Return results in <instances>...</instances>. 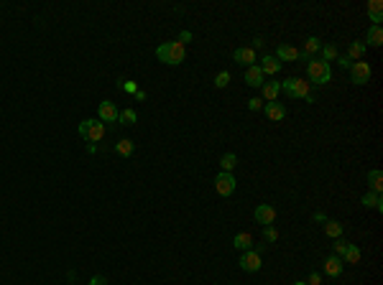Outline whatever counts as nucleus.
<instances>
[{
    "label": "nucleus",
    "mask_w": 383,
    "mask_h": 285,
    "mask_svg": "<svg viewBox=\"0 0 383 285\" xmlns=\"http://www.w3.org/2000/svg\"><path fill=\"white\" fill-rule=\"evenodd\" d=\"M184 56H186V51H184V46H181L179 41H166V44H161V46L156 49V59H158L161 64H169V67L181 64Z\"/></svg>",
    "instance_id": "nucleus-1"
},
{
    "label": "nucleus",
    "mask_w": 383,
    "mask_h": 285,
    "mask_svg": "<svg viewBox=\"0 0 383 285\" xmlns=\"http://www.w3.org/2000/svg\"><path fill=\"white\" fill-rule=\"evenodd\" d=\"M307 74H309V79L314 82V84H327L330 79H332V69H330V64L327 61H322V59H309V64H307Z\"/></svg>",
    "instance_id": "nucleus-2"
},
{
    "label": "nucleus",
    "mask_w": 383,
    "mask_h": 285,
    "mask_svg": "<svg viewBox=\"0 0 383 285\" xmlns=\"http://www.w3.org/2000/svg\"><path fill=\"white\" fill-rule=\"evenodd\" d=\"M281 89H286V94L294 97V100H307V97H312V94H309V82H304V79H299V77H289V79L281 84Z\"/></svg>",
    "instance_id": "nucleus-3"
},
{
    "label": "nucleus",
    "mask_w": 383,
    "mask_h": 285,
    "mask_svg": "<svg viewBox=\"0 0 383 285\" xmlns=\"http://www.w3.org/2000/svg\"><path fill=\"white\" fill-rule=\"evenodd\" d=\"M370 74H373V69H370V64L368 61H352V67H350V79H352V84H368L370 82Z\"/></svg>",
    "instance_id": "nucleus-4"
},
{
    "label": "nucleus",
    "mask_w": 383,
    "mask_h": 285,
    "mask_svg": "<svg viewBox=\"0 0 383 285\" xmlns=\"http://www.w3.org/2000/svg\"><path fill=\"white\" fill-rule=\"evenodd\" d=\"M235 186H238V181H235L233 173H225V171L217 173V178H215V191H217L220 196H230V194L235 191Z\"/></svg>",
    "instance_id": "nucleus-5"
},
{
    "label": "nucleus",
    "mask_w": 383,
    "mask_h": 285,
    "mask_svg": "<svg viewBox=\"0 0 383 285\" xmlns=\"http://www.w3.org/2000/svg\"><path fill=\"white\" fill-rule=\"evenodd\" d=\"M245 272H258L261 270V265H263V260H261V255L256 252V249H245L243 255H240V262H238Z\"/></svg>",
    "instance_id": "nucleus-6"
},
{
    "label": "nucleus",
    "mask_w": 383,
    "mask_h": 285,
    "mask_svg": "<svg viewBox=\"0 0 383 285\" xmlns=\"http://www.w3.org/2000/svg\"><path fill=\"white\" fill-rule=\"evenodd\" d=\"M253 216H256V221H258V224L271 227V224L276 221V209H273L271 204H258V206H256V211H253Z\"/></svg>",
    "instance_id": "nucleus-7"
},
{
    "label": "nucleus",
    "mask_w": 383,
    "mask_h": 285,
    "mask_svg": "<svg viewBox=\"0 0 383 285\" xmlns=\"http://www.w3.org/2000/svg\"><path fill=\"white\" fill-rule=\"evenodd\" d=\"M233 61L235 64H240V67H253L256 64V49H251V46H240V49H235V54H233Z\"/></svg>",
    "instance_id": "nucleus-8"
},
{
    "label": "nucleus",
    "mask_w": 383,
    "mask_h": 285,
    "mask_svg": "<svg viewBox=\"0 0 383 285\" xmlns=\"http://www.w3.org/2000/svg\"><path fill=\"white\" fill-rule=\"evenodd\" d=\"M118 107L113 105V102H100V107H97V115H100V122H118Z\"/></svg>",
    "instance_id": "nucleus-9"
},
{
    "label": "nucleus",
    "mask_w": 383,
    "mask_h": 285,
    "mask_svg": "<svg viewBox=\"0 0 383 285\" xmlns=\"http://www.w3.org/2000/svg\"><path fill=\"white\" fill-rule=\"evenodd\" d=\"M245 82H248V87H263L266 84V74L261 72L258 64H253V67L245 69Z\"/></svg>",
    "instance_id": "nucleus-10"
},
{
    "label": "nucleus",
    "mask_w": 383,
    "mask_h": 285,
    "mask_svg": "<svg viewBox=\"0 0 383 285\" xmlns=\"http://www.w3.org/2000/svg\"><path fill=\"white\" fill-rule=\"evenodd\" d=\"M276 59H279V61H299V59H302V51L294 49V46L281 44V46L276 49Z\"/></svg>",
    "instance_id": "nucleus-11"
},
{
    "label": "nucleus",
    "mask_w": 383,
    "mask_h": 285,
    "mask_svg": "<svg viewBox=\"0 0 383 285\" xmlns=\"http://www.w3.org/2000/svg\"><path fill=\"white\" fill-rule=\"evenodd\" d=\"M266 117L273 122H281L286 117V107L281 102H266Z\"/></svg>",
    "instance_id": "nucleus-12"
},
{
    "label": "nucleus",
    "mask_w": 383,
    "mask_h": 285,
    "mask_svg": "<svg viewBox=\"0 0 383 285\" xmlns=\"http://www.w3.org/2000/svg\"><path fill=\"white\" fill-rule=\"evenodd\" d=\"M360 257H363V255H360V247L347 242V247H345V252H342V257H340V260H342V265H358V262H360Z\"/></svg>",
    "instance_id": "nucleus-13"
},
{
    "label": "nucleus",
    "mask_w": 383,
    "mask_h": 285,
    "mask_svg": "<svg viewBox=\"0 0 383 285\" xmlns=\"http://www.w3.org/2000/svg\"><path fill=\"white\" fill-rule=\"evenodd\" d=\"M324 272H327L330 277H340V275H342V260H340L337 255H330V257L324 260Z\"/></svg>",
    "instance_id": "nucleus-14"
},
{
    "label": "nucleus",
    "mask_w": 383,
    "mask_h": 285,
    "mask_svg": "<svg viewBox=\"0 0 383 285\" xmlns=\"http://www.w3.org/2000/svg\"><path fill=\"white\" fill-rule=\"evenodd\" d=\"M319 49H322V41H319L317 36H309V39L304 41V51H302V59H304V61H309V59H312V56H314V54H317Z\"/></svg>",
    "instance_id": "nucleus-15"
},
{
    "label": "nucleus",
    "mask_w": 383,
    "mask_h": 285,
    "mask_svg": "<svg viewBox=\"0 0 383 285\" xmlns=\"http://www.w3.org/2000/svg\"><path fill=\"white\" fill-rule=\"evenodd\" d=\"M258 67H261V72H263V74H279V72H281V61H279L276 56H268V54L261 59V64H258Z\"/></svg>",
    "instance_id": "nucleus-16"
},
{
    "label": "nucleus",
    "mask_w": 383,
    "mask_h": 285,
    "mask_svg": "<svg viewBox=\"0 0 383 285\" xmlns=\"http://www.w3.org/2000/svg\"><path fill=\"white\" fill-rule=\"evenodd\" d=\"M102 135H105V122H100V120H90L87 140H90V143H100V140H102Z\"/></svg>",
    "instance_id": "nucleus-17"
},
{
    "label": "nucleus",
    "mask_w": 383,
    "mask_h": 285,
    "mask_svg": "<svg viewBox=\"0 0 383 285\" xmlns=\"http://www.w3.org/2000/svg\"><path fill=\"white\" fill-rule=\"evenodd\" d=\"M368 16H370L373 26H380V21H383V3L380 0H370L368 3Z\"/></svg>",
    "instance_id": "nucleus-18"
},
{
    "label": "nucleus",
    "mask_w": 383,
    "mask_h": 285,
    "mask_svg": "<svg viewBox=\"0 0 383 285\" xmlns=\"http://www.w3.org/2000/svg\"><path fill=\"white\" fill-rule=\"evenodd\" d=\"M368 183H370V191H373V194H380V191H383V173H380L378 168L368 171Z\"/></svg>",
    "instance_id": "nucleus-19"
},
{
    "label": "nucleus",
    "mask_w": 383,
    "mask_h": 285,
    "mask_svg": "<svg viewBox=\"0 0 383 285\" xmlns=\"http://www.w3.org/2000/svg\"><path fill=\"white\" fill-rule=\"evenodd\" d=\"M360 201H363V206H370V209H378V211H383V199H380V194L365 191Z\"/></svg>",
    "instance_id": "nucleus-20"
},
{
    "label": "nucleus",
    "mask_w": 383,
    "mask_h": 285,
    "mask_svg": "<svg viewBox=\"0 0 383 285\" xmlns=\"http://www.w3.org/2000/svg\"><path fill=\"white\" fill-rule=\"evenodd\" d=\"M233 247H238V249H253V237L248 234V232H238L235 237H233Z\"/></svg>",
    "instance_id": "nucleus-21"
},
{
    "label": "nucleus",
    "mask_w": 383,
    "mask_h": 285,
    "mask_svg": "<svg viewBox=\"0 0 383 285\" xmlns=\"http://www.w3.org/2000/svg\"><path fill=\"white\" fill-rule=\"evenodd\" d=\"M363 54H365V41H352L350 46H347V59L350 61H358V59H363Z\"/></svg>",
    "instance_id": "nucleus-22"
},
{
    "label": "nucleus",
    "mask_w": 383,
    "mask_h": 285,
    "mask_svg": "<svg viewBox=\"0 0 383 285\" xmlns=\"http://www.w3.org/2000/svg\"><path fill=\"white\" fill-rule=\"evenodd\" d=\"M261 89H263V100H266V102H276V97H279V92H281V84H279V82H266Z\"/></svg>",
    "instance_id": "nucleus-23"
},
{
    "label": "nucleus",
    "mask_w": 383,
    "mask_h": 285,
    "mask_svg": "<svg viewBox=\"0 0 383 285\" xmlns=\"http://www.w3.org/2000/svg\"><path fill=\"white\" fill-rule=\"evenodd\" d=\"M324 234L332 237V239H340L342 237V224L335 221V219H324Z\"/></svg>",
    "instance_id": "nucleus-24"
},
{
    "label": "nucleus",
    "mask_w": 383,
    "mask_h": 285,
    "mask_svg": "<svg viewBox=\"0 0 383 285\" xmlns=\"http://www.w3.org/2000/svg\"><path fill=\"white\" fill-rule=\"evenodd\" d=\"M115 153H118V155H123V158L133 155V140H128V138L118 140V143H115Z\"/></svg>",
    "instance_id": "nucleus-25"
},
{
    "label": "nucleus",
    "mask_w": 383,
    "mask_h": 285,
    "mask_svg": "<svg viewBox=\"0 0 383 285\" xmlns=\"http://www.w3.org/2000/svg\"><path fill=\"white\" fill-rule=\"evenodd\" d=\"M235 166H238V155H235V153H225V155L220 158V168H223L225 173H233Z\"/></svg>",
    "instance_id": "nucleus-26"
},
{
    "label": "nucleus",
    "mask_w": 383,
    "mask_h": 285,
    "mask_svg": "<svg viewBox=\"0 0 383 285\" xmlns=\"http://www.w3.org/2000/svg\"><path fill=\"white\" fill-rule=\"evenodd\" d=\"M365 44H370V46H380V44H383V31H380V26H370Z\"/></svg>",
    "instance_id": "nucleus-27"
},
{
    "label": "nucleus",
    "mask_w": 383,
    "mask_h": 285,
    "mask_svg": "<svg viewBox=\"0 0 383 285\" xmlns=\"http://www.w3.org/2000/svg\"><path fill=\"white\" fill-rule=\"evenodd\" d=\"M118 122L120 125H135L138 122V112L135 110H123V112H118Z\"/></svg>",
    "instance_id": "nucleus-28"
},
{
    "label": "nucleus",
    "mask_w": 383,
    "mask_h": 285,
    "mask_svg": "<svg viewBox=\"0 0 383 285\" xmlns=\"http://www.w3.org/2000/svg\"><path fill=\"white\" fill-rule=\"evenodd\" d=\"M319 51H322V61H327V64H330V61H335V59L340 56V54H337V49H335L332 44H327V46H322Z\"/></svg>",
    "instance_id": "nucleus-29"
},
{
    "label": "nucleus",
    "mask_w": 383,
    "mask_h": 285,
    "mask_svg": "<svg viewBox=\"0 0 383 285\" xmlns=\"http://www.w3.org/2000/svg\"><path fill=\"white\" fill-rule=\"evenodd\" d=\"M228 84H230V72H220V74L215 77V87H217V89H225Z\"/></svg>",
    "instance_id": "nucleus-30"
},
{
    "label": "nucleus",
    "mask_w": 383,
    "mask_h": 285,
    "mask_svg": "<svg viewBox=\"0 0 383 285\" xmlns=\"http://www.w3.org/2000/svg\"><path fill=\"white\" fill-rule=\"evenodd\" d=\"M263 239H268V242H276V239H279V232L273 229V224H271V227H263Z\"/></svg>",
    "instance_id": "nucleus-31"
},
{
    "label": "nucleus",
    "mask_w": 383,
    "mask_h": 285,
    "mask_svg": "<svg viewBox=\"0 0 383 285\" xmlns=\"http://www.w3.org/2000/svg\"><path fill=\"white\" fill-rule=\"evenodd\" d=\"M263 107V100H258V97H253V100H248V110L251 112H258Z\"/></svg>",
    "instance_id": "nucleus-32"
},
{
    "label": "nucleus",
    "mask_w": 383,
    "mask_h": 285,
    "mask_svg": "<svg viewBox=\"0 0 383 285\" xmlns=\"http://www.w3.org/2000/svg\"><path fill=\"white\" fill-rule=\"evenodd\" d=\"M77 133H79V135L87 140V133H90V120H82V122H79V128H77Z\"/></svg>",
    "instance_id": "nucleus-33"
},
{
    "label": "nucleus",
    "mask_w": 383,
    "mask_h": 285,
    "mask_svg": "<svg viewBox=\"0 0 383 285\" xmlns=\"http://www.w3.org/2000/svg\"><path fill=\"white\" fill-rule=\"evenodd\" d=\"M345 247H347V242H342V239H337V242H335V255H337V257H342V252H345Z\"/></svg>",
    "instance_id": "nucleus-34"
},
{
    "label": "nucleus",
    "mask_w": 383,
    "mask_h": 285,
    "mask_svg": "<svg viewBox=\"0 0 383 285\" xmlns=\"http://www.w3.org/2000/svg\"><path fill=\"white\" fill-rule=\"evenodd\" d=\"M337 64H340L342 69H350V67H352V61H350V59H347L345 54H342V56H337Z\"/></svg>",
    "instance_id": "nucleus-35"
},
{
    "label": "nucleus",
    "mask_w": 383,
    "mask_h": 285,
    "mask_svg": "<svg viewBox=\"0 0 383 285\" xmlns=\"http://www.w3.org/2000/svg\"><path fill=\"white\" fill-rule=\"evenodd\" d=\"M309 285H322V275H319V272H312V275H309Z\"/></svg>",
    "instance_id": "nucleus-36"
},
{
    "label": "nucleus",
    "mask_w": 383,
    "mask_h": 285,
    "mask_svg": "<svg viewBox=\"0 0 383 285\" xmlns=\"http://www.w3.org/2000/svg\"><path fill=\"white\" fill-rule=\"evenodd\" d=\"M90 285H107V280H105L102 275H95V277L90 280Z\"/></svg>",
    "instance_id": "nucleus-37"
},
{
    "label": "nucleus",
    "mask_w": 383,
    "mask_h": 285,
    "mask_svg": "<svg viewBox=\"0 0 383 285\" xmlns=\"http://www.w3.org/2000/svg\"><path fill=\"white\" fill-rule=\"evenodd\" d=\"M189 39H192V34H189V31H181V34H179V44H181V46H184Z\"/></svg>",
    "instance_id": "nucleus-38"
},
{
    "label": "nucleus",
    "mask_w": 383,
    "mask_h": 285,
    "mask_svg": "<svg viewBox=\"0 0 383 285\" xmlns=\"http://www.w3.org/2000/svg\"><path fill=\"white\" fill-rule=\"evenodd\" d=\"M294 285H307V282H304V280H299V282H294Z\"/></svg>",
    "instance_id": "nucleus-39"
}]
</instances>
